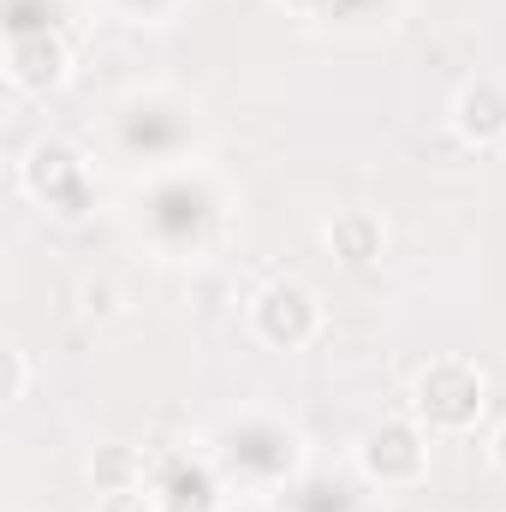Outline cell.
Here are the masks:
<instances>
[{"instance_id": "2", "label": "cell", "mask_w": 506, "mask_h": 512, "mask_svg": "<svg viewBox=\"0 0 506 512\" xmlns=\"http://www.w3.org/2000/svg\"><path fill=\"white\" fill-rule=\"evenodd\" d=\"M501 465H506V435H501Z\"/></svg>"}, {"instance_id": "1", "label": "cell", "mask_w": 506, "mask_h": 512, "mask_svg": "<svg viewBox=\"0 0 506 512\" xmlns=\"http://www.w3.org/2000/svg\"><path fill=\"white\" fill-rule=\"evenodd\" d=\"M459 126L471 137H501L506 131V102L495 90H477V96H459Z\"/></svg>"}]
</instances>
